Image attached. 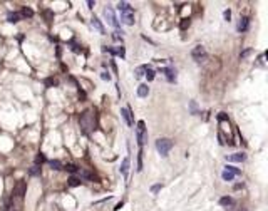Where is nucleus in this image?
I'll return each mask as SVG.
<instances>
[{
  "label": "nucleus",
  "mask_w": 268,
  "mask_h": 211,
  "mask_svg": "<svg viewBox=\"0 0 268 211\" xmlns=\"http://www.w3.org/2000/svg\"><path fill=\"white\" fill-rule=\"evenodd\" d=\"M80 128H82V132L87 134V132H91L94 129V116H92L91 111H86L84 114H80Z\"/></svg>",
  "instance_id": "1"
},
{
  "label": "nucleus",
  "mask_w": 268,
  "mask_h": 211,
  "mask_svg": "<svg viewBox=\"0 0 268 211\" xmlns=\"http://www.w3.org/2000/svg\"><path fill=\"white\" fill-rule=\"evenodd\" d=\"M171 148H173V141L168 139V138H161V139L156 141V149H158V153H159L161 156H168Z\"/></svg>",
  "instance_id": "2"
},
{
  "label": "nucleus",
  "mask_w": 268,
  "mask_h": 211,
  "mask_svg": "<svg viewBox=\"0 0 268 211\" xmlns=\"http://www.w3.org/2000/svg\"><path fill=\"white\" fill-rule=\"evenodd\" d=\"M136 138H138V144L144 146V142L148 141V131H146V124L144 121H139L138 122V128H136Z\"/></svg>",
  "instance_id": "3"
},
{
  "label": "nucleus",
  "mask_w": 268,
  "mask_h": 211,
  "mask_svg": "<svg viewBox=\"0 0 268 211\" xmlns=\"http://www.w3.org/2000/svg\"><path fill=\"white\" fill-rule=\"evenodd\" d=\"M191 55L196 62H204V59H206V50H204L203 45H196V47L193 49Z\"/></svg>",
  "instance_id": "4"
},
{
  "label": "nucleus",
  "mask_w": 268,
  "mask_h": 211,
  "mask_svg": "<svg viewBox=\"0 0 268 211\" xmlns=\"http://www.w3.org/2000/svg\"><path fill=\"white\" fill-rule=\"evenodd\" d=\"M104 17H106V20H107L109 24L113 27H116V29H119V22H117V18H116V15H114V10L111 7H107V8H104Z\"/></svg>",
  "instance_id": "5"
},
{
  "label": "nucleus",
  "mask_w": 268,
  "mask_h": 211,
  "mask_svg": "<svg viewBox=\"0 0 268 211\" xmlns=\"http://www.w3.org/2000/svg\"><path fill=\"white\" fill-rule=\"evenodd\" d=\"M121 20H123L126 25H132L134 24V10L132 8H129V10H126V12H121Z\"/></svg>",
  "instance_id": "6"
},
{
  "label": "nucleus",
  "mask_w": 268,
  "mask_h": 211,
  "mask_svg": "<svg viewBox=\"0 0 268 211\" xmlns=\"http://www.w3.org/2000/svg\"><path fill=\"white\" fill-rule=\"evenodd\" d=\"M24 191H25V183L24 181H18V184L14 188V191H12V194L14 196H18V198H22L24 196Z\"/></svg>",
  "instance_id": "7"
},
{
  "label": "nucleus",
  "mask_w": 268,
  "mask_h": 211,
  "mask_svg": "<svg viewBox=\"0 0 268 211\" xmlns=\"http://www.w3.org/2000/svg\"><path fill=\"white\" fill-rule=\"evenodd\" d=\"M247 159V156L243 153H235V154H230L226 156V161H231V163H241V161Z\"/></svg>",
  "instance_id": "8"
},
{
  "label": "nucleus",
  "mask_w": 268,
  "mask_h": 211,
  "mask_svg": "<svg viewBox=\"0 0 268 211\" xmlns=\"http://www.w3.org/2000/svg\"><path fill=\"white\" fill-rule=\"evenodd\" d=\"M91 22H92V27H94V29L97 30L99 34H106V29H104V25H102V24H101V20H99L97 17H92V20H91Z\"/></svg>",
  "instance_id": "9"
},
{
  "label": "nucleus",
  "mask_w": 268,
  "mask_h": 211,
  "mask_svg": "<svg viewBox=\"0 0 268 211\" xmlns=\"http://www.w3.org/2000/svg\"><path fill=\"white\" fill-rule=\"evenodd\" d=\"M121 116L124 117V121H126L127 126H132V117H131V112H129L127 107H123V109H121Z\"/></svg>",
  "instance_id": "10"
},
{
  "label": "nucleus",
  "mask_w": 268,
  "mask_h": 211,
  "mask_svg": "<svg viewBox=\"0 0 268 211\" xmlns=\"http://www.w3.org/2000/svg\"><path fill=\"white\" fill-rule=\"evenodd\" d=\"M248 24H250V20H248V17H241L238 22V30L240 32H245V30L248 29Z\"/></svg>",
  "instance_id": "11"
},
{
  "label": "nucleus",
  "mask_w": 268,
  "mask_h": 211,
  "mask_svg": "<svg viewBox=\"0 0 268 211\" xmlns=\"http://www.w3.org/2000/svg\"><path fill=\"white\" fill-rule=\"evenodd\" d=\"M148 94H149V87L146 84H141L138 87V96L139 97H148Z\"/></svg>",
  "instance_id": "12"
},
{
  "label": "nucleus",
  "mask_w": 268,
  "mask_h": 211,
  "mask_svg": "<svg viewBox=\"0 0 268 211\" xmlns=\"http://www.w3.org/2000/svg\"><path fill=\"white\" fill-rule=\"evenodd\" d=\"M127 171H129V157H124L123 164H121V173H123L124 178L127 176Z\"/></svg>",
  "instance_id": "13"
},
{
  "label": "nucleus",
  "mask_w": 268,
  "mask_h": 211,
  "mask_svg": "<svg viewBox=\"0 0 268 211\" xmlns=\"http://www.w3.org/2000/svg\"><path fill=\"white\" fill-rule=\"evenodd\" d=\"M161 72L163 74H166V77H168V80H169V82H174V79H176V76H174V70L171 69H161Z\"/></svg>",
  "instance_id": "14"
},
{
  "label": "nucleus",
  "mask_w": 268,
  "mask_h": 211,
  "mask_svg": "<svg viewBox=\"0 0 268 211\" xmlns=\"http://www.w3.org/2000/svg\"><path fill=\"white\" fill-rule=\"evenodd\" d=\"M146 69H148V66H139L138 69L134 70V77H136V79H141V77L146 74Z\"/></svg>",
  "instance_id": "15"
},
{
  "label": "nucleus",
  "mask_w": 268,
  "mask_h": 211,
  "mask_svg": "<svg viewBox=\"0 0 268 211\" xmlns=\"http://www.w3.org/2000/svg\"><path fill=\"white\" fill-rule=\"evenodd\" d=\"M80 183H82V181H80L79 178H76V176H70L69 181H67V184H69L70 188H76V186H80Z\"/></svg>",
  "instance_id": "16"
},
{
  "label": "nucleus",
  "mask_w": 268,
  "mask_h": 211,
  "mask_svg": "<svg viewBox=\"0 0 268 211\" xmlns=\"http://www.w3.org/2000/svg\"><path fill=\"white\" fill-rule=\"evenodd\" d=\"M7 20H8L10 24H17L18 20H20V14H17V12H14V14H8Z\"/></svg>",
  "instance_id": "17"
},
{
  "label": "nucleus",
  "mask_w": 268,
  "mask_h": 211,
  "mask_svg": "<svg viewBox=\"0 0 268 211\" xmlns=\"http://www.w3.org/2000/svg\"><path fill=\"white\" fill-rule=\"evenodd\" d=\"M49 166H51L52 169H55V171L62 169V163H60L59 159H52V161H49Z\"/></svg>",
  "instance_id": "18"
},
{
  "label": "nucleus",
  "mask_w": 268,
  "mask_h": 211,
  "mask_svg": "<svg viewBox=\"0 0 268 211\" xmlns=\"http://www.w3.org/2000/svg\"><path fill=\"white\" fill-rule=\"evenodd\" d=\"M62 169H65V171H69V173H77L79 171V167L76 166V164H65V166H62Z\"/></svg>",
  "instance_id": "19"
},
{
  "label": "nucleus",
  "mask_w": 268,
  "mask_h": 211,
  "mask_svg": "<svg viewBox=\"0 0 268 211\" xmlns=\"http://www.w3.org/2000/svg\"><path fill=\"white\" fill-rule=\"evenodd\" d=\"M220 204L221 206H230V204H233V198L231 196H225L220 200Z\"/></svg>",
  "instance_id": "20"
},
{
  "label": "nucleus",
  "mask_w": 268,
  "mask_h": 211,
  "mask_svg": "<svg viewBox=\"0 0 268 211\" xmlns=\"http://www.w3.org/2000/svg\"><path fill=\"white\" fill-rule=\"evenodd\" d=\"M131 8V5L127 4V2H119V4H117V10L119 12H126V10H129Z\"/></svg>",
  "instance_id": "21"
},
{
  "label": "nucleus",
  "mask_w": 268,
  "mask_h": 211,
  "mask_svg": "<svg viewBox=\"0 0 268 211\" xmlns=\"http://www.w3.org/2000/svg\"><path fill=\"white\" fill-rule=\"evenodd\" d=\"M39 174H40V166H37V164L29 169V176H39Z\"/></svg>",
  "instance_id": "22"
},
{
  "label": "nucleus",
  "mask_w": 268,
  "mask_h": 211,
  "mask_svg": "<svg viewBox=\"0 0 268 211\" xmlns=\"http://www.w3.org/2000/svg\"><path fill=\"white\" fill-rule=\"evenodd\" d=\"M221 178L225 179V181H231V179L235 178V174H233V173H230V171H226V169H225V171H223V174H221Z\"/></svg>",
  "instance_id": "23"
},
{
  "label": "nucleus",
  "mask_w": 268,
  "mask_h": 211,
  "mask_svg": "<svg viewBox=\"0 0 268 211\" xmlns=\"http://www.w3.org/2000/svg\"><path fill=\"white\" fill-rule=\"evenodd\" d=\"M154 74H156L154 70H152V69H149V67H148V69H146V74H144V76H146V79H148L149 82H151V80L154 79Z\"/></svg>",
  "instance_id": "24"
},
{
  "label": "nucleus",
  "mask_w": 268,
  "mask_h": 211,
  "mask_svg": "<svg viewBox=\"0 0 268 211\" xmlns=\"http://www.w3.org/2000/svg\"><path fill=\"white\" fill-rule=\"evenodd\" d=\"M44 17H45L47 22H52V20H54V12H52V10H45V12H44Z\"/></svg>",
  "instance_id": "25"
},
{
  "label": "nucleus",
  "mask_w": 268,
  "mask_h": 211,
  "mask_svg": "<svg viewBox=\"0 0 268 211\" xmlns=\"http://www.w3.org/2000/svg\"><path fill=\"white\" fill-rule=\"evenodd\" d=\"M22 15H24V17H32L34 10H32V8H29V7H24V8H22Z\"/></svg>",
  "instance_id": "26"
},
{
  "label": "nucleus",
  "mask_w": 268,
  "mask_h": 211,
  "mask_svg": "<svg viewBox=\"0 0 268 211\" xmlns=\"http://www.w3.org/2000/svg\"><path fill=\"white\" fill-rule=\"evenodd\" d=\"M189 25H191V20H189V18H183V20H181V24H179V27H181L183 30H186Z\"/></svg>",
  "instance_id": "27"
},
{
  "label": "nucleus",
  "mask_w": 268,
  "mask_h": 211,
  "mask_svg": "<svg viewBox=\"0 0 268 211\" xmlns=\"http://www.w3.org/2000/svg\"><path fill=\"white\" fill-rule=\"evenodd\" d=\"M80 178H84V179H94V174L92 173H89V171H80Z\"/></svg>",
  "instance_id": "28"
},
{
  "label": "nucleus",
  "mask_w": 268,
  "mask_h": 211,
  "mask_svg": "<svg viewBox=\"0 0 268 211\" xmlns=\"http://www.w3.org/2000/svg\"><path fill=\"white\" fill-rule=\"evenodd\" d=\"M45 161H47V159H45V156H44L42 153L35 156V164H37V166H39V164H42V163H45Z\"/></svg>",
  "instance_id": "29"
},
{
  "label": "nucleus",
  "mask_w": 268,
  "mask_h": 211,
  "mask_svg": "<svg viewBox=\"0 0 268 211\" xmlns=\"http://www.w3.org/2000/svg\"><path fill=\"white\" fill-rule=\"evenodd\" d=\"M121 34H124L123 30H121V32H119V30H116V32L113 34V39L117 40V42H123V35H121Z\"/></svg>",
  "instance_id": "30"
},
{
  "label": "nucleus",
  "mask_w": 268,
  "mask_h": 211,
  "mask_svg": "<svg viewBox=\"0 0 268 211\" xmlns=\"http://www.w3.org/2000/svg\"><path fill=\"white\" fill-rule=\"evenodd\" d=\"M225 169H226V171H230V173H233V174H235V176H238L240 173H241V171H240V169H236L235 166H226Z\"/></svg>",
  "instance_id": "31"
},
{
  "label": "nucleus",
  "mask_w": 268,
  "mask_h": 211,
  "mask_svg": "<svg viewBox=\"0 0 268 211\" xmlns=\"http://www.w3.org/2000/svg\"><path fill=\"white\" fill-rule=\"evenodd\" d=\"M138 171H142V151H139V157H138Z\"/></svg>",
  "instance_id": "32"
},
{
  "label": "nucleus",
  "mask_w": 268,
  "mask_h": 211,
  "mask_svg": "<svg viewBox=\"0 0 268 211\" xmlns=\"http://www.w3.org/2000/svg\"><path fill=\"white\" fill-rule=\"evenodd\" d=\"M189 107H191V112H193V114H198V106H196L194 101L189 102Z\"/></svg>",
  "instance_id": "33"
},
{
  "label": "nucleus",
  "mask_w": 268,
  "mask_h": 211,
  "mask_svg": "<svg viewBox=\"0 0 268 211\" xmlns=\"http://www.w3.org/2000/svg\"><path fill=\"white\" fill-rule=\"evenodd\" d=\"M45 86H57V80L52 79V77H49V79L45 80Z\"/></svg>",
  "instance_id": "34"
},
{
  "label": "nucleus",
  "mask_w": 268,
  "mask_h": 211,
  "mask_svg": "<svg viewBox=\"0 0 268 211\" xmlns=\"http://www.w3.org/2000/svg\"><path fill=\"white\" fill-rule=\"evenodd\" d=\"M251 54V49H247V50H243L241 54H240V59H245V57H248V55Z\"/></svg>",
  "instance_id": "35"
},
{
  "label": "nucleus",
  "mask_w": 268,
  "mask_h": 211,
  "mask_svg": "<svg viewBox=\"0 0 268 211\" xmlns=\"http://www.w3.org/2000/svg\"><path fill=\"white\" fill-rule=\"evenodd\" d=\"M223 17H225V20H230L231 18V10H225L223 12Z\"/></svg>",
  "instance_id": "36"
},
{
  "label": "nucleus",
  "mask_w": 268,
  "mask_h": 211,
  "mask_svg": "<svg viewBox=\"0 0 268 211\" xmlns=\"http://www.w3.org/2000/svg\"><path fill=\"white\" fill-rule=\"evenodd\" d=\"M101 77H102V79H104V80H109V79H111V76H109V72H106V70H104V72H101Z\"/></svg>",
  "instance_id": "37"
},
{
  "label": "nucleus",
  "mask_w": 268,
  "mask_h": 211,
  "mask_svg": "<svg viewBox=\"0 0 268 211\" xmlns=\"http://www.w3.org/2000/svg\"><path fill=\"white\" fill-rule=\"evenodd\" d=\"M159 189H161V184H154V186L151 188V191H152V193H158Z\"/></svg>",
  "instance_id": "38"
},
{
  "label": "nucleus",
  "mask_w": 268,
  "mask_h": 211,
  "mask_svg": "<svg viewBox=\"0 0 268 211\" xmlns=\"http://www.w3.org/2000/svg\"><path fill=\"white\" fill-rule=\"evenodd\" d=\"M225 119H228V116H226L225 112H220V116H218V121H225Z\"/></svg>",
  "instance_id": "39"
},
{
  "label": "nucleus",
  "mask_w": 268,
  "mask_h": 211,
  "mask_svg": "<svg viewBox=\"0 0 268 211\" xmlns=\"http://www.w3.org/2000/svg\"><path fill=\"white\" fill-rule=\"evenodd\" d=\"M123 204H124V203H123V201H121V203H117V204H116V208H114V211H117V209H121V208H123Z\"/></svg>",
  "instance_id": "40"
},
{
  "label": "nucleus",
  "mask_w": 268,
  "mask_h": 211,
  "mask_svg": "<svg viewBox=\"0 0 268 211\" xmlns=\"http://www.w3.org/2000/svg\"><path fill=\"white\" fill-rule=\"evenodd\" d=\"M79 97L84 99V97H86V92H84V91H79Z\"/></svg>",
  "instance_id": "41"
},
{
  "label": "nucleus",
  "mask_w": 268,
  "mask_h": 211,
  "mask_svg": "<svg viewBox=\"0 0 268 211\" xmlns=\"http://www.w3.org/2000/svg\"><path fill=\"white\" fill-rule=\"evenodd\" d=\"M87 5H89V8H92V7H94V2H92V0H89V2H87Z\"/></svg>",
  "instance_id": "42"
}]
</instances>
